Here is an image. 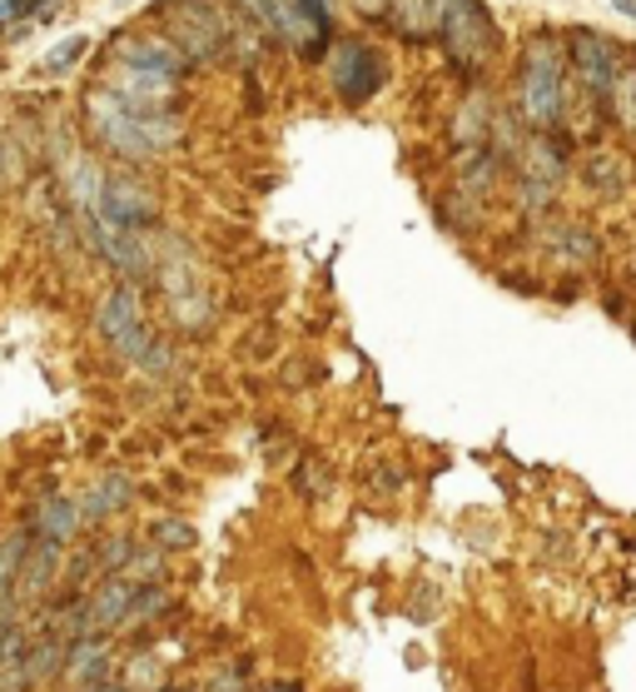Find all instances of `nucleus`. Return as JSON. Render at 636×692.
<instances>
[{
    "label": "nucleus",
    "instance_id": "f257e3e1",
    "mask_svg": "<svg viewBox=\"0 0 636 692\" xmlns=\"http://www.w3.org/2000/svg\"><path fill=\"white\" fill-rule=\"evenodd\" d=\"M562 95H566V65L556 35H532L522 51V120L532 130H552L562 120Z\"/></svg>",
    "mask_w": 636,
    "mask_h": 692
},
{
    "label": "nucleus",
    "instance_id": "f03ea898",
    "mask_svg": "<svg viewBox=\"0 0 636 692\" xmlns=\"http://www.w3.org/2000/svg\"><path fill=\"white\" fill-rule=\"evenodd\" d=\"M95 324H99V334L109 339V349H115L119 359L139 364V369H149V374H165L169 369V344H159L155 334H149L145 314H139L135 290H109L105 300H99Z\"/></svg>",
    "mask_w": 636,
    "mask_h": 692
},
{
    "label": "nucleus",
    "instance_id": "7ed1b4c3",
    "mask_svg": "<svg viewBox=\"0 0 636 692\" xmlns=\"http://www.w3.org/2000/svg\"><path fill=\"white\" fill-rule=\"evenodd\" d=\"M89 115H95V130L105 135V145L115 155H125V160H149V155L159 150V145L174 140V120L155 125V115L135 111V105L115 101V95H89Z\"/></svg>",
    "mask_w": 636,
    "mask_h": 692
},
{
    "label": "nucleus",
    "instance_id": "20e7f679",
    "mask_svg": "<svg viewBox=\"0 0 636 692\" xmlns=\"http://www.w3.org/2000/svg\"><path fill=\"white\" fill-rule=\"evenodd\" d=\"M566 61H572V81L602 115H616V81H622V51L606 41L602 31H566Z\"/></svg>",
    "mask_w": 636,
    "mask_h": 692
},
{
    "label": "nucleus",
    "instance_id": "39448f33",
    "mask_svg": "<svg viewBox=\"0 0 636 692\" xmlns=\"http://www.w3.org/2000/svg\"><path fill=\"white\" fill-rule=\"evenodd\" d=\"M443 45L457 71H483L497 51V25L483 0H447L443 15Z\"/></svg>",
    "mask_w": 636,
    "mask_h": 692
},
{
    "label": "nucleus",
    "instance_id": "423d86ee",
    "mask_svg": "<svg viewBox=\"0 0 636 692\" xmlns=\"http://www.w3.org/2000/svg\"><path fill=\"white\" fill-rule=\"evenodd\" d=\"M248 11L264 21L268 35L298 45L304 55H318L328 41V6L324 0H244Z\"/></svg>",
    "mask_w": 636,
    "mask_h": 692
},
{
    "label": "nucleus",
    "instance_id": "0eeeda50",
    "mask_svg": "<svg viewBox=\"0 0 636 692\" xmlns=\"http://www.w3.org/2000/svg\"><path fill=\"white\" fill-rule=\"evenodd\" d=\"M328 81H333L338 101L343 105H368L388 81V61L363 41H343L328 61Z\"/></svg>",
    "mask_w": 636,
    "mask_h": 692
},
{
    "label": "nucleus",
    "instance_id": "6e6552de",
    "mask_svg": "<svg viewBox=\"0 0 636 692\" xmlns=\"http://www.w3.org/2000/svg\"><path fill=\"white\" fill-rule=\"evenodd\" d=\"M224 35H229L224 21L209 11L204 0H174V11H169V41H184V55L209 61V55H219Z\"/></svg>",
    "mask_w": 636,
    "mask_h": 692
},
{
    "label": "nucleus",
    "instance_id": "1a4fd4ad",
    "mask_svg": "<svg viewBox=\"0 0 636 692\" xmlns=\"http://www.w3.org/2000/svg\"><path fill=\"white\" fill-rule=\"evenodd\" d=\"M115 678V648H109V632H85V638H70V662H65V682L75 692L105 688Z\"/></svg>",
    "mask_w": 636,
    "mask_h": 692
},
{
    "label": "nucleus",
    "instance_id": "9d476101",
    "mask_svg": "<svg viewBox=\"0 0 636 692\" xmlns=\"http://www.w3.org/2000/svg\"><path fill=\"white\" fill-rule=\"evenodd\" d=\"M135 598H139V583L129 578V573H109V578L99 583V588L85 598L89 628H95V632H115V628H125L129 612H135Z\"/></svg>",
    "mask_w": 636,
    "mask_h": 692
},
{
    "label": "nucleus",
    "instance_id": "9b49d317",
    "mask_svg": "<svg viewBox=\"0 0 636 692\" xmlns=\"http://www.w3.org/2000/svg\"><path fill=\"white\" fill-rule=\"evenodd\" d=\"M65 662H70V632L65 628H40V638L25 642V688H50V682H65Z\"/></svg>",
    "mask_w": 636,
    "mask_h": 692
},
{
    "label": "nucleus",
    "instance_id": "f8f14e48",
    "mask_svg": "<svg viewBox=\"0 0 636 692\" xmlns=\"http://www.w3.org/2000/svg\"><path fill=\"white\" fill-rule=\"evenodd\" d=\"M109 91H115L125 105H135V111L155 115L159 105H169V101H174V75L135 71V65H119V61H115V75H109Z\"/></svg>",
    "mask_w": 636,
    "mask_h": 692
},
{
    "label": "nucleus",
    "instance_id": "ddd939ff",
    "mask_svg": "<svg viewBox=\"0 0 636 692\" xmlns=\"http://www.w3.org/2000/svg\"><path fill=\"white\" fill-rule=\"evenodd\" d=\"M119 65H135V71H155V75H174L184 71V51H179L169 35H125L115 51Z\"/></svg>",
    "mask_w": 636,
    "mask_h": 692
},
{
    "label": "nucleus",
    "instance_id": "4468645a",
    "mask_svg": "<svg viewBox=\"0 0 636 692\" xmlns=\"http://www.w3.org/2000/svg\"><path fill=\"white\" fill-rule=\"evenodd\" d=\"M443 15L447 0H388V25L407 41H427V35H443Z\"/></svg>",
    "mask_w": 636,
    "mask_h": 692
},
{
    "label": "nucleus",
    "instance_id": "2eb2a0df",
    "mask_svg": "<svg viewBox=\"0 0 636 692\" xmlns=\"http://www.w3.org/2000/svg\"><path fill=\"white\" fill-rule=\"evenodd\" d=\"M60 548L65 543H55V538H35L25 548V563H20V578H15V598L20 602H30L35 593H45L50 583H55V573H60Z\"/></svg>",
    "mask_w": 636,
    "mask_h": 692
},
{
    "label": "nucleus",
    "instance_id": "dca6fc26",
    "mask_svg": "<svg viewBox=\"0 0 636 692\" xmlns=\"http://www.w3.org/2000/svg\"><path fill=\"white\" fill-rule=\"evenodd\" d=\"M35 538H55V543H70L80 533V523H85V513H80L75 499H45L35 508Z\"/></svg>",
    "mask_w": 636,
    "mask_h": 692
},
{
    "label": "nucleus",
    "instance_id": "f3484780",
    "mask_svg": "<svg viewBox=\"0 0 636 692\" xmlns=\"http://www.w3.org/2000/svg\"><path fill=\"white\" fill-rule=\"evenodd\" d=\"M129 493H135V489H129V479H125V473H115V479H105L85 503H80V513H85V523H99V518H109L115 508H125Z\"/></svg>",
    "mask_w": 636,
    "mask_h": 692
},
{
    "label": "nucleus",
    "instance_id": "a211bd4d",
    "mask_svg": "<svg viewBox=\"0 0 636 692\" xmlns=\"http://www.w3.org/2000/svg\"><path fill=\"white\" fill-rule=\"evenodd\" d=\"M30 538H10L0 548V598H15V578H20V563H25Z\"/></svg>",
    "mask_w": 636,
    "mask_h": 692
},
{
    "label": "nucleus",
    "instance_id": "6ab92c4d",
    "mask_svg": "<svg viewBox=\"0 0 636 692\" xmlns=\"http://www.w3.org/2000/svg\"><path fill=\"white\" fill-rule=\"evenodd\" d=\"M135 538H125V533H119V538H105L99 543V553H95V563L105 573H129V563H135Z\"/></svg>",
    "mask_w": 636,
    "mask_h": 692
},
{
    "label": "nucleus",
    "instance_id": "aec40b11",
    "mask_svg": "<svg viewBox=\"0 0 636 692\" xmlns=\"http://www.w3.org/2000/svg\"><path fill=\"white\" fill-rule=\"evenodd\" d=\"M582 175L596 190H622V160H616V155H592V160L582 165Z\"/></svg>",
    "mask_w": 636,
    "mask_h": 692
},
{
    "label": "nucleus",
    "instance_id": "412c9836",
    "mask_svg": "<svg viewBox=\"0 0 636 692\" xmlns=\"http://www.w3.org/2000/svg\"><path fill=\"white\" fill-rule=\"evenodd\" d=\"M149 538H155L159 548H194V528L179 518H159L155 528H149Z\"/></svg>",
    "mask_w": 636,
    "mask_h": 692
},
{
    "label": "nucleus",
    "instance_id": "4be33fe9",
    "mask_svg": "<svg viewBox=\"0 0 636 692\" xmlns=\"http://www.w3.org/2000/svg\"><path fill=\"white\" fill-rule=\"evenodd\" d=\"M616 115H622L626 130H636V61L622 71V81H616Z\"/></svg>",
    "mask_w": 636,
    "mask_h": 692
},
{
    "label": "nucleus",
    "instance_id": "5701e85b",
    "mask_svg": "<svg viewBox=\"0 0 636 692\" xmlns=\"http://www.w3.org/2000/svg\"><path fill=\"white\" fill-rule=\"evenodd\" d=\"M165 608H169V593L155 588V583H139V598H135L129 622H145V618H155V612H165Z\"/></svg>",
    "mask_w": 636,
    "mask_h": 692
},
{
    "label": "nucleus",
    "instance_id": "b1692460",
    "mask_svg": "<svg viewBox=\"0 0 636 692\" xmlns=\"http://www.w3.org/2000/svg\"><path fill=\"white\" fill-rule=\"evenodd\" d=\"M457 135H463V140H473V135L483 140V135H487V101H483V95H477V101L463 111V125H457Z\"/></svg>",
    "mask_w": 636,
    "mask_h": 692
},
{
    "label": "nucleus",
    "instance_id": "393cba45",
    "mask_svg": "<svg viewBox=\"0 0 636 692\" xmlns=\"http://www.w3.org/2000/svg\"><path fill=\"white\" fill-rule=\"evenodd\" d=\"M244 688H248V662H229V668L209 682V692H244Z\"/></svg>",
    "mask_w": 636,
    "mask_h": 692
},
{
    "label": "nucleus",
    "instance_id": "a878e982",
    "mask_svg": "<svg viewBox=\"0 0 636 692\" xmlns=\"http://www.w3.org/2000/svg\"><path fill=\"white\" fill-rule=\"evenodd\" d=\"M75 55H85V41L65 45V51H60V55H55V61H50V65H55V71H60V65H70V61H75Z\"/></svg>",
    "mask_w": 636,
    "mask_h": 692
},
{
    "label": "nucleus",
    "instance_id": "bb28decb",
    "mask_svg": "<svg viewBox=\"0 0 636 692\" xmlns=\"http://www.w3.org/2000/svg\"><path fill=\"white\" fill-rule=\"evenodd\" d=\"M10 15H20V0H0V21H10Z\"/></svg>",
    "mask_w": 636,
    "mask_h": 692
},
{
    "label": "nucleus",
    "instance_id": "cd10ccee",
    "mask_svg": "<svg viewBox=\"0 0 636 692\" xmlns=\"http://www.w3.org/2000/svg\"><path fill=\"white\" fill-rule=\"evenodd\" d=\"M606 6H616L622 15H632V21H636V0H606Z\"/></svg>",
    "mask_w": 636,
    "mask_h": 692
},
{
    "label": "nucleus",
    "instance_id": "c85d7f7f",
    "mask_svg": "<svg viewBox=\"0 0 636 692\" xmlns=\"http://www.w3.org/2000/svg\"><path fill=\"white\" fill-rule=\"evenodd\" d=\"M264 692H298V688H294V682H268Z\"/></svg>",
    "mask_w": 636,
    "mask_h": 692
},
{
    "label": "nucleus",
    "instance_id": "c756f323",
    "mask_svg": "<svg viewBox=\"0 0 636 692\" xmlns=\"http://www.w3.org/2000/svg\"><path fill=\"white\" fill-rule=\"evenodd\" d=\"M89 692H125V688H115V682H105V688H89Z\"/></svg>",
    "mask_w": 636,
    "mask_h": 692
},
{
    "label": "nucleus",
    "instance_id": "7c9ffc66",
    "mask_svg": "<svg viewBox=\"0 0 636 692\" xmlns=\"http://www.w3.org/2000/svg\"><path fill=\"white\" fill-rule=\"evenodd\" d=\"M165 692H179V688H165Z\"/></svg>",
    "mask_w": 636,
    "mask_h": 692
}]
</instances>
